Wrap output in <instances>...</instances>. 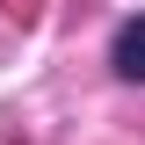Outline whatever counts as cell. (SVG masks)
<instances>
[{
	"instance_id": "cell-1",
	"label": "cell",
	"mask_w": 145,
	"mask_h": 145,
	"mask_svg": "<svg viewBox=\"0 0 145 145\" xmlns=\"http://www.w3.org/2000/svg\"><path fill=\"white\" fill-rule=\"evenodd\" d=\"M109 65L123 72V80H145V15L116 29V51H109Z\"/></svg>"
}]
</instances>
